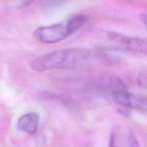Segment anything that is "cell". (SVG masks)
<instances>
[{"instance_id": "cell-1", "label": "cell", "mask_w": 147, "mask_h": 147, "mask_svg": "<svg viewBox=\"0 0 147 147\" xmlns=\"http://www.w3.org/2000/svg\"><path fill=\"white\" fill-rule=\"evenodd\" d=\"M93 58V53L88 49H63L39 56L32 61L31 67L39 72L73 69L84 65Z\"/></svg>"}, {"instance_id": "cell-2", "label": "cell", "mask_w": 147, "mask_h": 147, "mask_svg": "<svg viewBox=\"0 0 147 147\" xmlns=\"http://www.w3.org/2000/svg\"><path fill=\"white\" fill-rule=\"evenodd\" d=\"M86 20V16L83 14H75L64 22L39 27L34 36L39 42L45 44L59 42L80 29Z\"/></svg>"}, {"instance_id": "cell-3", "label": "cell", "mask_w": 147, "mask_h": 147, "mask_svg": "<svg viewBox=\"0 0 147 147\" xmlns=\"http://www.w3.org/2000/svg\"><path fill=\"white\" fill-rule=\"evenodd\" d=\"M111 97L116 104L122 107L147 111V96L131 93L126 86H119L115 88Z\"/></svg>"}, {"instance_id": "cell-4", "label": "cell", "mask_w": 147, "mask_h": 147, "mask_svg": "<svg viewBox=\"0 0 147 147\" xmlns=\"http://www.w3.org/2000/svg\"><path fill=\"white\" fill-rule=\"evenodd\" d=\"M109 40L119 50L147 54V38L130 37L120 33H109Z\"/></svg>"}, {"instance_id": "cell-5", "label": "cell", "mask_w": 147, "mask_h": 147, "mask_svg": "<svg viewBox=\"0 0 147 147\" xmlns=\"http://www.w3.org/2000/svg\"><path fill=\"white\" fill-rule=\"evenodd\" d=\"M109 147H139V144L130 128L118 125L111 133Z\"/></svg>"}, {"instance_id": "cell-6", "label": "cell", "mask_w": 147, "mask_h": 147, "mask_svg": "<svg viewBox=\"0 0 147 147\" xmlns=\"http://www.w3.org/2000/svg\"><path fill=\"white\" fill-rule=\"evenodd\" d=\"M39 125V116L34 112L22 115L17 121V127L22 131L28 134H34Z\"/></svg>"}, {"instance_id": "cell-7", "label": "cell", "mask_w": 147, "mask_h": 147, "mask_svg": "<svg viewBox=\"0 0 147 147\" xmlns=\"http://www.w3.org/2000/svg\"><path fill=\"white\" fill-rule=\"evenodd\" d=\"M137 81L139 86L147 89V70H144L139 73Z\"/></svg>"}, {"instance_id": "cell-8", "label": "cell", "mask_w": 147, "mask_h": 147, "mask_svg": "<svg viewBox=\"0 0 147 147\" xmlns=\"http://www.w3.org/2000/svg\"><path fill=\"white\" fill-rule=\"evenodd\" d=\"M141 19H142V21L143 22L144 24L146 26L147 28V13H144V14H142L141 16Z\"/></svg>"}]
</instances>
